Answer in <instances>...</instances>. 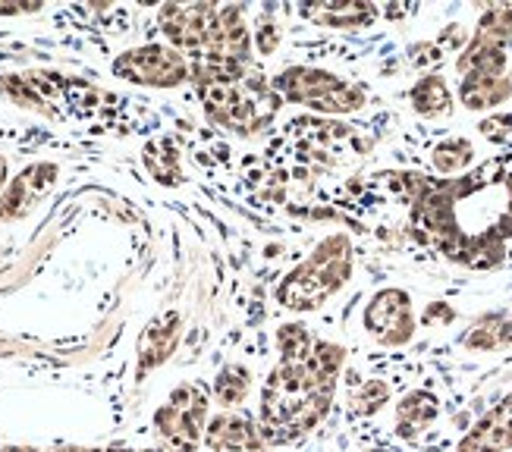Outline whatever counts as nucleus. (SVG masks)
Wrapping results in <instances>:
<instances>
[{"label":"nucleus","mask_w":512,"mask_h":452,"mask_svg":"<svg viewBox=\"0 0 512 452\" xmlns=\"http://www.w3.org/2000/svg\"><path fill=\"white\" fill-rule=\"evenodd\" d=\"M409 205V233L440 258L472 270L503 264L512 239V154H497L462 176L387 173Z\"/></svg>","instance_id":"nucleus-1"},{"label":"nucleus","mask_w":512,"mask_h":452,"mask_svg":"<svg viewBox=\"0 0 512 452\" xmlns=\"http://www.w3.org/2000/svg\"><path fill=\"white\" fill-rule=\"evenodd\" d=\"M280 361L258 399V434L267 446H289L327 418L346 365V349L318 339L305 324H280Z\"/></svg>","instance_id":"nucleus-2"},{"label":"nucleus","mask_w":512,"mask_h":452,"mask_svg":"<svg viewBox=\"0 0 512 452\" xmlns=\"http://www.w3.org/2000/svg\"><path fill=\"white\" fill-rule=\"evenodd\" d=\"M352 242L343 233H333L318 242L302 264H296L277 286V302L286 311H318L352 280Z\"/></svg>","instance_id":"nucleus-3"},{"label":"nucleus","mask_w":512,"mask_h":452,"mask_svg":"<svg viewBox=\"0 0 512 452\" xmlns=\"http://www.w3.org/2000/svg\"><path fill=\"white\" fill-rule=\"evenodd\" d=\"M192 82L198 98H202L208 120L236 135H255L258 129L271 126L280 107V98L274 95L271 82H264L255 70L246 79L195 76Z\"/></svg>","instance_id":"nucleus-4"},{"label":"nucleus","mask_w":512,"mask_h":452,"mask_svg":"<svg viewBox=\"0 0 512 452\" xmlns=\"http://www.w3.org/2000/svg\"><path fill=\"white\" fill-rule=\"evenodd\" d=\"M271 88L280 101L302 104L330 117L355 113L368 104V88L359 82H349L343 76H333L315 66H289L277 79H271Z\"/></svg>","instance_id":"nucleus-5"},{"label":"nucleus","mask_w":512,"mask_h":452,"mask_svg":"<svg viewBox=\"0 0 512 452\" xmlns=\"http://www.w3.org/2000/svg\"><path fill=\"white\" fill-rule=\"evenodd\" d=\"M208 393L198 383H180L167 402L154 412V434H158V449L148 452H198L208 427Z\"/></svg>","instance_id":"nucleus-6"},{"label":"nucleus","mask_w":512,"mask_h":452,"mask_svg":"<svg viewBox=\"0 0 512 452\" xmlns=\"http://www.w3.org/2000/svg\"><path fill=\"white\" fill-rule=\"evenodd\" d=\"M114 76L126 79L132 85L145 88H180L183 82H192L189 60L173 51L170 44H142L114 60Z\"/></svg>","instance_id":"nucleus-7"},{"label":"nucleus","mask_w":512,"mask_h":452,"mask_svg":"<svg viewBox=\"0 0 512 452\" xmlns=\"http://www.w3.org/2000/svg\"><path fill=\"white\" fill-rule=\"evenodd\" d=\"M365 330L387 349L406 346L418 330L409 292L396 286L374 292L371 302L365 305Z\"/></svg>","instance_id":"nucleus-8"},{"label":"nucleus","mask_w":512,"mask_h":452,"mask_svg":"<svg viewBox=\"0 0 512 452\" xmlns=\"http://www.w3.org/2000/svg\"><path fill=\"white\" fill-rule=\"evenodd\" d=\"M57 173H60L57 164L38 161V164L22 170L16 179H10L7 189L0 192V223L26 217L38 201L51 192V186L57 183Z\"/></svg>","instance_id":"nucleus-9"},{"label":"nucleus","mask_w":512,"mask_h":452,"mask_svg":"<svg viewBox=\"0 0 512 452\" xmlns=\"http://www.w3.org/2000/svg\"><path fill=\"white\" fill-rule=\"evenodd\" d=\"M183 336V314L180 311H164L158 314L139 336V365L136 380H145L151 371H158L164 361L176 352Z\"/></svg>","instance_id":"nucleus-10"},{"label":"nucleus","mask_w":512,"mask_h":452,"mask_svg":"<svg viewBox=\"0 0 512 452\" xmlns=\"http://www.w3.org/2000/svg\"><path fill=\"white\" fill-rule=\"evenodd\" d=\"M211 452H261L267 443L258 434V421H252L246 412H220L208 418L205 440Z\"/></svg>","instance_id":"nucleus-11"},{"label":"nucleus","mask_w":512,"mask_h":452,"mask_svg":"<svg viewBox=\"0 0 512 452\" xmlns=\"http://www.w3.org/2000/svg\"><path fill=\"white\" fill-rule=\"evenodd\" d=\"M512 449V393L494 405L456 446V452H509Z\"/></svg>","instance_id":"nucleus-12"},{"label":"nucleus","mask_w":512,"mask_h":452,"mask_svg":"<svg viewBox=\"0 0 512 452\" xmlns=\"http://www.w3.org/2000/svg\"><path fill=\"white\" fill-rule=\"evenodd\" d=\"M299 16L321 29H368L377 19V7L359 0H327V4L299 7Z\"/></svg>","instance_id":"nucleus-13"},{"label":"nucleus","mask_w":512,"mask_h":452,"mask_svg":"<svg viewBox=\"0 0 512 452\" xmlns=\"http://www.w3.org/2000/svg\"><path fill=\"white\" fill-rule=\"evenodd\" d=\"M456 73H459V79H465V76H491V79L506 76V44L472 35V41L465 44L459 60H456Z\"/></svg>","instance_id":"nucleus-14"},{"label":"nucleus","mask_w":512,"mask_h":452,"mask_svg":"<svg viewBox=\"0 0 512 452\" xmlns=\"http://www.w3.org/2000/svg\"><path fill=\"white\" fill-rule=\"evenodd\" d=\"M437 415H440L437 396L428 390H412L396 405V434L403 440H415L437 421Z\"/></svg>","instance_id":"nucleus-15"},{"label":"nucleus","mask_w":512,"mask_h":452,"mask_svg":"<svg viewBox=\"0 0 512 452\" xmlns=\"http://www.w3.org/2000/svg\"><path fill=\"white\" fill-rule=\"evenodd\" d=\"M409 101H412V110L418 117L425 120H443L453 113V88L447 85V79L437 76V73H428L421 76L412 92H409Z\"/></svg>","instance_id":"nucleus-16"},{"label":"nucleus","mask_w":512,"mask_h":452,"mask_svg":"<svg viewBox=\"0 0 512 452\" xmlns=\"http://www.w3.org/2000/svg\"><path fill=\"white\" fill-rule=\"evenodd\" d=\"M512 98V79L509 76H465L459 79V104L469 110H491Z\"/></svg>","instance_id":"nucleus-17"},{"label":"nucleus","mask_w":512,"mask_h":452,"mask_svg":"<svg viewBox=\"0 0 512 452\" xmlns=\"http://www.w3.org/2000/svg\"><path fill=\"white\" fill-rule=\"evenodd\" d=\"M465 346L475 349V352H491V349L512 346V311L484 314V318L469 330V336H465Z\"/></svg>","instance_id":"nucleus-18"},{"label":"nucleus","mask_w":512,"mask_h":452,"mask_svg":"<svg viewBox=\"0 0 512 452\" xmlns=\"http://www.w3.org/2000/svg\"><path fill=\"white\" fill-rule=\"evenodd\" d=\"M252 393V371L246 365H239V361H230L217 371L214 377V399L217 405H224V412H233L239 409L242 402L249 399Z\"/></svg>","instance_id":"nucleus-19"},{"label":"nucleus","mask_w":512,"mask_h":452,"mask_svg":"<svg viewBox=\"0 0 512 452\" xmlns=\"http://www.w3.org/2000/svg\"><path fill=\"white\" fill-rule=\"evenodd\" d=\"M145 170L158 179L161 186H180L183 183V164H180V154L176 148L167 142V139H158V142H148L145 145Z\"/></svg>","instance_id":"nucleus-20"},{"label":"nucleus","mask_w":512,"mask_h":452,"mask_svg":"<svg viewBox=\"0 0 512 452\" xmlns=\"http://www.w3.org/2000/svg\"><path fill=\"white\" fill-rule=\"evenodd\" d=\"M472 161H475V145L469 139H462V135L443 139L431 154V164L440 176H462L472 167Z\"/></svg>","instance_id":"nucleus-21"},{"label":"nucleus","mask_w":512,"mask_h":452,"mask_svg":"<svg viewBox=\"0 0 512 452\" xmlns=\"http://www.w3.org/2000/svg\"><path fill=\"white\" fill-rule=\"evenodd\" d=\"M475 35L481 38H491L506 44L512 38V4H497V7H487L478 19V29Z\"/></svg>","instance_id":"nucleus-22"},{"label":"nucleus","mask_w":512,"mask_h":452,"mask_svg":"<svg viewBox=\"0 0 512 452\" xmlns=\"http://www.w3.org/2000/svg\"><path fill=\"white\" fill-rule=\"evenodd\" d=\"M390 402V387L384 380H365L355 387L349 405H352V412L355 415H374V412H381L384 405Z\"/></svg>","instance_id":"nucleus-23"},{"label":"nucleus","mask_w":512,"mask_h":452,"mask_svg":"<svg viewBox=\"0 0 512 452\" xmlns=\"http://www.w3.org/2000/svg\"><path fill=\"white\" fill-rule=\"evenodd\" d=\"M280 26L277 22L267 16V13H261L258 16V22H255V48H258V54L261 57H271L277 48H280Z\"/></svg>","instance_id":"nucleus-24"},{"label":"nucleus","mask_w":512,"mask_h":452,"mask_svg":"<svg viewBox=\"0 0 512 452\" xmlns=\"http://www.w3.org/2000/svg\"><path fill=\"white\" fill-rule=\"evenodd\" d=\"M481 135H484L487 142L509 148L512 145V113H497V117L484 120L481 123Z\"/></svg>","instance_id":"nucleus-25"},{"label":"nucleus","mask_w":512,"mask_h":452,"mask_svg":"<svg viewBox=\"0 0 512 452\" xmlns=\"http://www.w3.org/2000/svg\"><path fill=\"white\" fill-rule=\"evenodd\" d=\"M456 321V311L447 302H434L428 305V311L421 314V324L425 327H437V324H453Z\"/></svg>","instance_id":"nucleus-26"},{"label":"nucleus","mask_w":512,"mask_h":452,"mask_svg":"<svg viewBox=\"0 0 512 452\" xmlns=\"http://www.w3.org/2000/svg\"><path fill=\"white\" fill-rule=\"evenodd\" d=\"M462 41H465L462 26H447V32H443L440 41H437V48H440V51H443V48H459Z\"/></svg>","instance_id":"nucleus-27"},{"label":"nucleus","mask_w":512,"mask_h":452,"mask_svg":"<svg viewBox=\"0 0 512 452\" xmlns=\"http://www.w3.org/2000/svg\"><path fill=\"white\" fill-rule=\"evenodd\" d=\"M10 183V164H7V157H0V192L7 189Z\"/></svg>","instance_id":"nucleus-28"},{"label":"nucleus","mask_w":512,"mask_h":452,"mask_svg":"<svg viewBox=\"0 0 512 452\" xmlns=\"http://www.w3.org/2000/svg\"><path fill=\"white\" fill-rule=\"evenodd\" d=\"M0 452H41V449H32V446H4Z\"/></svg>","instance_id":"nucleus-29"},{"label":"nucleus","mask_w":512,"mask_h":452,"mask_svg":"<svg viewBox=\"0 0 512 452\" xmlns=\"http://www.w3.org/2000/svg\"><path fill=\"white\" fill-rule=\"evenodd\" d=\"M368 452H399V449H368Z\"/></svg>","instance_id":"nucleus-30"}]
</instances>
